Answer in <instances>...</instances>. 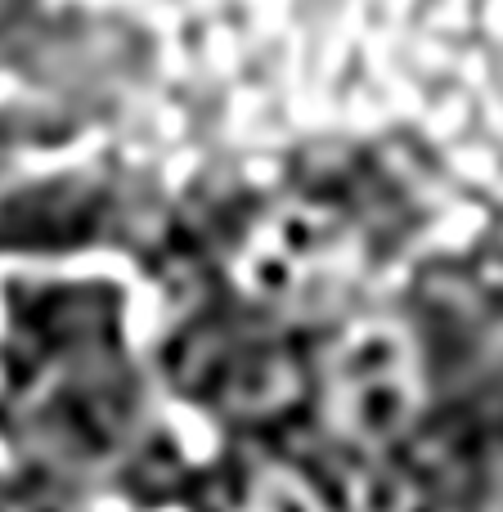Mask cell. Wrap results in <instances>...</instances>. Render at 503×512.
<instances>
[{
    "instance_id": "6da1fadb",
    "label": "cell",
    "mask_w": 503,
    "mask_h": 512,
    "mask_svg": "<svg viewBox=\"0 0 503 512\" xmlns=\"http://www.w3.org/2000/svg\"><path fill=\"white\" fill-rule=\"evenodd\" d=\"M414 409V360L387 328L355 333L333 355L328 418L351 441H387Z\"/></svg>"
},
{
    "instance_id": "7a4b0ae2",
    "label": "cell",
    "mask_w": 503,
    "mask_h": 512,
    "mask_svg": "<svg viewBox=\"0 0 503 512\" xmlns=\"http://www.w3.org/2000/svg\"><path fill=\"white\" fill-rule=\"evenodd\" d=\"M346 265H351V243L333 221H324V212H283L248 248V279L261 297L283 306L337 292Z\"/></svg>"
},
{
    "instance_id": "3957f363",
    "label": "cell",
    "mask_w": 503,
    "mask_h": 512,
    "mask_svg": "<svg viewBox=\"0 0 503 512\" xmlns=\"http://www.w3.org/2000/svg\"><path fill=\"white\" fill-rule=\"evenodd\" d=\"M248 512H324V504L297 472L274 468L248 486Z\"/></svg>"
}]
</instances>
